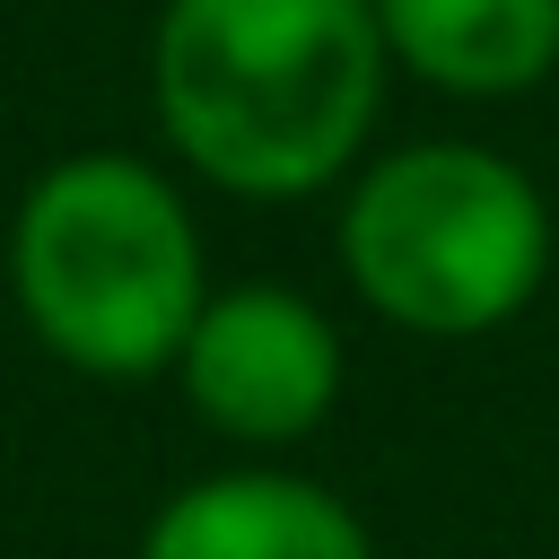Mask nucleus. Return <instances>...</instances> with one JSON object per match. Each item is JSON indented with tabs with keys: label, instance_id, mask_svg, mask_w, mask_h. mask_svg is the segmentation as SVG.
Masks as SVG:
<instances>
[{
	"label": "nucleus",
	"instance_id": "f257e3e1",
	"mask_svg": "<svg viewBox=\"0 0 559 559\" xmlns=\"http://www.w3.org/2000/svg\"><path fill=\"white\" fill-rule=\"evenodd\" d=\"M376 0H166L148 105L166 148L236 201H306L367 157L384 105Z\"/></svg>",
	"mask_w": 559,
	"mask_h": 559
},
{
	"label": "nucleus",
	"instance_id": "f03ea898",
	"mask_svg": "<svg viewBox=\"0 0 559 559\" xmlns=\"http://www.w3.org/2000/svg\"><path fill=\"white\" fill-rule=\"evenodd\" d=\"M201 297V227L166 166L131 148H70L17 192L9 306L61 367L96 384L166 376Z\"/></svg>",
	"mask_w": 559,
	"mask_h": 559
},
{
	"label": "nucleus",
	"instance_id": "7ed1b4c3",
	"mask_svg": "<svg viewBox=\"0 0 559 559\" xmlns=\"http://www.w3.org/2000/svg\"><path fill=\"white\" fill-rule=\"evenodd\" d=\"M550 253V201L507 148L411 140L349 166L341 280L393 332L480 341L542 297Z\"/></svg>",
	"mask_w": 559,
	"mask_h": 559
},
{
	"label": "nucleus",
	"instance_id": "20e7f679",
	"mask_svg": "<svg viewBox=\"0 0 559 559\" xmlns=\"http://www.w3.org/2000/svg\"><path fill=\"white\" fill-rule=\"evenodd\" d=\"M175 384L192 419L227 445H297L341 402V332L314 297L280 280L210 288L175 349Z\"/></svg>",
	"mask_w": 559,
	"mask_h": 559
},
{
	"label": "nucleus",
	"instance_id": "39448f33",
	"mask_svg": "<svg viewBox=\"0 0 559 559\" xmlns=\"http://www.w3.org/2000/svg\"><path fill=\"white\" fill-rule=\"evenodd\" d=\"M140 559H376V542L341 489L280 463H236L183 480L140 524Z\"/></svg>",
	"mask_w": 559,
	"mask_h": 559
},
{
	"label": "nucleus",
	"instance_id": "423d86ee",
	"mask_svg": "<svg viewBox=\"0 0 559 559\" xmlns=\"http://www.w3.org/2000/svg\"><path fill=\"white\" fill-rule=\"evenodd\" d=\"M393 70L445 96H524L559 70V0H376Z\"/></svg>",
	"mask_w": 559,
	"mask_h": 559
}]
</instances>
